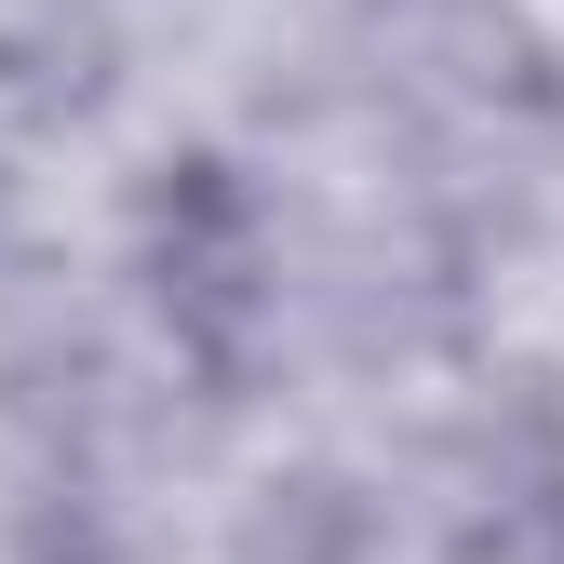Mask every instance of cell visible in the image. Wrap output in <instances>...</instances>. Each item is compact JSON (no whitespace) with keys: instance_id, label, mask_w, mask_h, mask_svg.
I'll return each instance as SVG.
<instances>
[{"instance_id":"obj_1","label":"cell","mask_w":564,"mask_h":564,"mask_svg":"<svg viewBox=\"0 0 564 564\" xmlns=\"http://www.w3.org/2000/svg\"><path fill=\"white\" fill-rule=\"evenodd\" d=\"M134 282H149L162 336L188 349V364H242L256 323H269V216L256 188L229 162H162L149 216H134Z\"/></svg>"},{"instance_id":"obj_2","label":"cell","mask_w":564,"mask_h":564,"mask_svg":"<svg viewBox=\"0 0 564 564\" xmlns=\"http://www.w3.org/2000/svg\"><path fill=\"white\" fill-rule=\"evenodd\" d=\"M349 551H364V498H349V484H323V470L269 484L256 524H242V564H349Z\"/></svg>"},{"instance_id":"obj_3","label":"cell","mask_w":564,"mask_h":564,"mask_svg":"<svg viewBox=\"0 0 564 564\" xmlns=\"http://www.w3.org/2000/svg\"><path fill=\"white\" fill-rule=\"evenodd\" d=\"M0 202H14V175H0Z\"/></svg>"}]
</instances>
